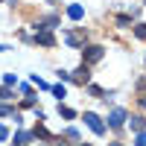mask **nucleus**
<instances>
[{"mask_svg": "<svg viewBox=\"0 0 146 146\" xmlns=\"http://www.w3.org/2000/svg\"><path fill=\"white\" fill-rule=\"evenodd\" d=\"M82 58H85L82 64H96V62H100V58H102V47H100V44H91V47H85Z\"/></svg>", "mask_w": 146, "mask_h": 146, "instance_id": "f257e3e1", "label": "nucleus"}, {"mask_svg": "<svg viewBox=\"0 0 146 146\" xmlns=\"http://www.w3.org/2000/svg\"><path fill=\"white\" fill-rule=\"evenodd\" d=\"M123 123H126V111H123V108H117V111L108 114V126H111V129H120Z\"/></svg>", "mask_w": 146, "mask_h": 146, "instance_id": "f03ea898", "label": "nucleus"}, {"mask_svg": "<svg viewBox=\"0 0 146 146\" xmlns=\"http://www.w3.org/2000/svg\"><path fill=\"white\" fill-rule=\"evenodd\" d=\"M85 123H88V126H91V129L96 131V135H102V131H105V126L100 123V117H96V114H91V111L85 114Z\"/></svg>", "mask_w": 146, "mask_h": 146, "instance_id": "7ed1b4c3", "label": "nucleus"}, {"mask_svg": "<svg viewBox=\"0 0 146 146\" xmlns=\"http://www.w3.org/2000/svg\"><path fill=\"white\" fill-rule=\"evenodd\" d=\"M35 41L44 44V47H53V44H56V38H53L50 32H38V35H35Z\"/></svg>", "mask_w": 146, "mask_h": 146, "instance_id": "20e7f679", "label": "nucleus"}, {"mask_svg": "<svg viewBox=\"0 0 146 146\" xmlns=\"http://www.w3.org/2000/svg\"><path fill=\"white\" fill-rule=\"evenodd\" d=\"M131 129H135V131H143V129H146V117H140V114L131 117Z\"/></svg>", "mask_w": 146, "mask_h": 146, "instance_id": "39448f33", "label": "nucleus"}, {"mask_svg": "<svg viewBox=\"0 0 146 146\" xmlns=\"http://www.w3.org/2000/svg\"><path fill=\"white\" fill-rule=\"evenodd\" d=\"M91 79V73H88V64H82L79 70H76V82H88Z\"/></svg>", "mask_w": 146, "mask_h": 146, "instance_id": "423d86ee", "label": "nucleus"}, {"mask_svg": "<svg viewBox=\"0 0 146 146\" xmlns=\"http://www.w3.org/2000/svg\"><path fill=\"white\" fill-rule=\"evenodd\" d=\"M67 15H70L73 21H79V18L85 15V12H82V6H70V9H67Z\"/></svg>", "mask_w": 146, "mask_h": 146, "instance_id": "0eeeda50", "label": "nucleus"}, {"mask_svg": "<svg viewBox=\"0 0 146 146\" xmlns=\"http://www.w3.org/2000/svg\"><path fill=\"white\" fill-rule=\"evenodd\" d=\"M135 35L146 41V23H137V27H135Z\"/></svg>", "mask_w": 146, "mask_h": 146, "instance_id": "6e6552de", "label": "nucleus"}, {"mask_svg": "<svg viewBox=\"0 0 146 146\" xmlns=\"http://www.w3.org/2000/svg\"><path fill=\"white\" fill-rule=\"evenodd\" d=\"M0 100H12V91L9 88H0Z\"/></svg>", "mask_w": 146, "mask_h": 146, "instance_id": "1a4fd4ad", "label": "nucleus"}, {"mask_svg": "<svg viewBox=\"0 0 146 146\" xmlns=\"http://www.w3.org/2000/svg\"><path fill=\"white\" fill-rule=\"evenodd\" d=\"M135 146H146V131H140V135H137V143Z\"/></svg>", "mask_w": 146, "mask_h": 146, "instance_id": "9d476101", "label": "nucleus"}, {"mask_svg": "<svg viewBox=\"0 0 146 146\" xmlns=\"http://www.w3.org/2000/svg\"><path fill=\"white\" fill-rule=\"evenodd\" d=\"M6 114H12V108L9 105H0V117H6Z\"/></svg>", "mask_w": 146, "mask_h": 146, "instance_id": "9b49d317", "label": "nucleus"}, {"mask_svg": "<svg viewBox=\"0 0 146 146\" xmlns=\"http://www.w3.org/2000/svg\"><path fill=\"white\" fill-rule=\"evenodd\" d=\"M6 135H9V131H6V129H0V140H6Z\"/></svg>", "mask_w": 146, "mask_h": 146, "instance_id": "f8f14e48", "label": "nucleus"}, {"mask_svg": "<svg viewBox=\"0 0 146 146\" xmlns=\"http://www.w3.org/2000/svg\"><path fill=\"white\" fill-rule=\"evenodd\" d=\"M108 146H123V143H108Z\"/></svg>", "mask_w": 146, "mask_h": 146, "instance_id": "ddd939ff", "label": "nucleus"}, {"mask_svg": "<svg viewBox=\"0 0 146 146\" xmlns=\"http://www.w3.org/2000/svg\"><path fill=\"white\" fill-rule=\"evenodd\" d=\"M140 102H143V108H146V96H143V100H140Z\"/></svg>", "mask_w": 146, "mask_h": 146, "instance_id": "4468645a", "label": "nucleus"}, {"mask_svg": "<svg viewBox=\"0 0 146 146\" xmlns=\"http://www.w3.org/2000/svg\"><path fill=\"white\" fill-rule=\"evenodd\" d=\"M85 146H88V143H85Z\"/></svg>", "mask_w": 146, "mask_h": 146, "instance_id": "2eb2a0df", "label": "nucleus"}]
</instances>
